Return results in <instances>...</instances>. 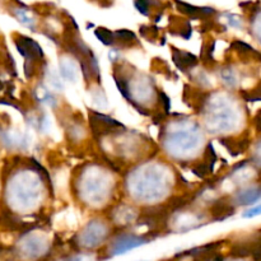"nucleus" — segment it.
Listing matches in <instances>:
<instances>
[{
	"label": "nucleus",
	"instance_id": "5701e85b",
	"mask_svg": "<svg viewBox=\"0 0 261 261\" xmlns=\"http://www.w3.org/2000/svg\"><path fill=\"white\" fill-rule=\"evenodd\" d=\"M254 160H255V163H256V165L261 166V142L256 145V150H255Z\"/></svg>",
	"mask_w": 261,
	"mask_h": 261
},
{
	"label": "nucleus",
	"instance_id": "ddd939ff",
	"mask_svg": "<svg viewBox=\"0 0 261 261\" xmlns=\"http://www.w3.org/2000/svg\"><path fill=\"white\" fill-rule=\"evenodd\" d=\"M259 200H261V185H251L236 191L228 203L236 208V206L254 205Z\"/></svg>",
	"mask_w": 261,
	"mask_h": 261
},
{
	"label": "nucleus",
	"instance_id": "f3484780",
	"mask_svg": "<svg viewBox=\"0 0 261 261\" xmlns=\"http://www.w3.org/2000/svg\"><path fill=\"white\" fill-rule=\"evenodd\" d=\"M218 75L222 83H223L224 87H227V88L233 89L236 88L237 84H239V75H237V73L231 68V66L221 68Z\"/></svg>",
	"mask_w": 261,
	"mask_h": 261
},
{
	"label": "nucleus",
	"instance_id": "9b49d317",
	"mask_svg": "<svg viewBox=\"0 0 261 261\" xmlns=\"http://www.w3.org/2000/svg\"><path fill=\"white\" fill-rule=\"evenodd\" d=\"M204 219H205L204 213H198L195 211H180L173 216L170 226L177 232H186L203 226L201 221Z\"/></svg>",
	"mask_w": 261,
	"mask_h": 261
},
{
	"label": "nucleus",
	"instance_id": "6e6552de",
	"mask_svg": "<svg viewBox=\"0 0 261 261\" xmlns=\"http://www.w3.org/2000/svg\"><path fill=\"white\" fill-rule=\"evenodd\" d=\"M48 249H50L48 239L45 234L37 232H30L18 242V252L20 256L27 260L40 259L47 252Z\"/></svg>",
	"mask_w": 261,
	"mask_h": 261
},
{
	"label": "nucleus",
	"instance_id": "f03ea898",
	"mask_svg": "<svg viewBox=\"0 0 261 261\" xmlns=\"http://www.w3.org/2000/svg\"><path fill=\"white\" fill-rule=\"evenodd\" d=\"M163 153L173 162H196L206 150V137L201 122L189 116L168 120L160 132Z\"/></svg>",
	"mask_w": 261,
	"mask_h": 261
},
{
	"label": "nucleus",
	"instance_id": "9d476101",
	"mask_svg": "<svg viewBox=\"0 0 261 261\" xmlns=\"http://www.w3.org/2000/svg\"><path fill=\"white\" fill-rule=\"evenodd\" d=\"M140 214L139 212L135 209V206L133 205V204L127 203L117 204V205H115L114 208H112V211L110 212L109 214L110 222L114 223L115 226L122 227V228L137 223Z\"/></svg>",
	"mask_w": 261,
	"mask_h": 261
},
{
	"label": "nucleus",
	"instance_id": "a211bd4d",
	"mask_svg": "<svg viewBox=\"0 0 261 261\" xmlns=\"http://www.w3.org/2000/svg\"><path fill=\"white\" fill-rule=\"evenodd\" d=\"M86 135V129L82 126L79 122H73V124L69 125L68 127V138L71 142H78L82 140Z\"/></svg>",
	"mask_w": 261,
	"mask_h": 261
},
{
	"label": "nucleus",
	"instance_id": "423d86ee",
	"mask_svg": "<svg viewBox=\"0 0 261 261\" xmlns=\"http://www.w3.org/2000/svg\"><path fill=\"white\" fill-rule=\"evenodd\" d=\"M9 182L7 191L8 200L12 208L19 213H32L40 209L45 195V184L37 168L23 170Z\"/></svg>",
	"mask_w": 261,
	"mask_h": 261
},
{
	"label": "nucleus",
	"instance_id": "6ab92c4d",
	"mask_svg": "<svg viewBox=\"0 0 261 261\" xmlns=\"http://www.w3.org/2000/svg\"><path fill=\"white\" fill-rule=\"evenodd\" d=\"M96 36L98 37V40L101 41L103 45L110 46V47H115V35L111 31L106 30V28L101 27L96 30Z\"/></svg>",
	"mask_w": 261,
	"mask_h": 261
},
{
	"label": "nucleus",
	"instance_id": "20e7f679",
	"mask_svg": "<svg viewBox=\"0 0 261 261\" xmlns=\"http://www.w3.org/2000/svg\"><path fill=\"white\" fill-rule=\"evenodd\" d=\"M200 119L204 130L209 134L224 135L239 126L241 114L232 97L214 92L200 102Z\"/></svg>",
	"mask_w": 261,
	"mask_h": 261
},
{
	"label": "nucleus",
	"instance_id": "4be33fe9",
	"mask_svg": "<svg viewBox=\"0 0 261 261\" xmlns=\"http://www.w3.org/2000/svg\"><path fill=\"white\" fill-rule=\"evenodd\" d=\"M257 216H261V203L252 206V208L247 209V211L244 212V214H242L244 218H255V217Z\"/></svg>",
	"mask_w": 261,
	"mask_h": 261
},
{
	"label": "nucleus",
	"instance_id": "1a4fd4ad",
	"mask_svg": "<svg viewBox=\"0 0 261 261\" xmlns=\"http://www.w3.org/2000/svg\"><path fill=\"white\" fill-rule=\"evenodd\" d=\"M150 241L149 237L144 234H135L130 232H121L116 234L111 241L109 242L107 246V256L114 257L119 255L126 254L127 251L137 249V247L143 246Z\"/></svg>",
	"mask_w": 261,
	"mask_h": 261
},
{
	"label": "nucleus",
	"instance_id": "f8f14e48",
	"mask_svg": "<svg viewBox=\"0 0 261 261\" xmlns=\"http://www.w3.org/2000/svg\"><path fill=\"white\" fill-rule=\"evenodd\" d=\"M58 71L61 79L70 84H75L82 74L79 61H76L75 58L73 55H69V54H64L60 56Z\"/></svg>",
	"mask_w": 261,
	"mask_h": 261
},
{
	"label": "nucleus",
	"instance_id": "f257e3e1",
	"mask_svg": "<svg viewBox=\"0 0 261 261\" xmlns=\"http://www.w3.org/2000/svg\"><path fill=\"white\" fill-rule=\"evenodd\" d=\"M124 181L125 194L133 204L155 206L170 198L176 176L175 171L163 161L147 160L129 170Z\"/></svg>",
	"mask_w": 261,
	"mask_h": 261
},
{
	"label": "nucleus",
	"instance_id": "dca6fc26",
	"mask_svg": "<svg viewBox=\"0 0 261 261\" xmlns=\"http://www.w3.org/2000/svg\"><path fill=\"white\" fill-rule=\"evenodd\" d=\"M14 17L18 22L22 25H24L28 30L36 32L38 27V20L36 18V15L31 12L30 9L23 7H17L14 8Z\"/></svg>",
	"mask_w": 261,
	"mask_h": 261
},
{
	"label": "nucleus",
	"instance_id": "7ed1b4c3",
	"mask_svg": "<svg viewBox=\"0 0 261 261\" xmlns=\"http://www.w3.org/2000/svg\"><path fill=\"white\" fill-rule=\"evenodd\" d=\"M76 198L87 208L102 209L111 204L116 180L111 170L98 163H88L78 172Z\"/></svg>",
	"mask_w": 261,
	"mask_h": 261
},
{
	"label": "nucleus",
	"instance_id": "393cba45",
	"mask_svg": "<svg viewBox=\"0 0 261 261\" xmlns=\"http://www.w3.org/2000/svg\"><path fill=\"white\" fill-rule=\"evenodd\" d=\"M196 261H201V260H196Z\"/></svg>",
	"mask_w": 261,
	"mask_h": 261
},
{
	"label": "nucleus",
	"instance_id": "39448f33",
	"mask_svg": "<svg viewBox=\"0 0 261 261\" xmlns=\"http://www.w3.org/2000/svg\"><path fill=\"white\" fill-rule=\"evenodd\" d=\"M116 65H119V68L115 71V82L122 97L132 102L139 112L149 111L148 109L157 103L158 99L162 97V93H160L155 87L154 81L138 70H133V73L125 70L120 63Z\"/></svg>",
	"mask_w": 261,
	"mask_h": 261
},
{
	"label": "nucleus",
	"instance_id": "412c9836",
	"mask_svg": "<svg viewBox=\"0 0 261 261\" xmlns=\"http://www.w3.org/2000/svg\"><path fill=\"white\" fill-rule=\"evenodd\" d=\"M227 19V25L232 28H241L242 27V22L241 18L236 14H227L226 15Z\"/></svg>",
	"mask_w": 261,
	"mask_h": 261
},
{
	"label": "nucleus",
	"instance_id": "2eb2a0df",
	"mask_svg": "<svg viewBox=\"0 0 261 261\" xmlns=\"http://www.w3.org/2000/svg\"><path fill=\"white\" fill-rule=\"evenodd\" d=\"M42 69V82L51 89L53 92L58 93H63L65 86H64V81L61 79L60 74L58 70L51 68L47 63L45 61V66H41Z\"/></svg>",
	"mask_w": 261,
	"mask_h": 261
},
{
	"label": "nucleus",
	"instance_id": "0eeeda50",
	"mask_svg": "<svg viewBox=\"0 0 261 261\" xmlns=\"http://www.w3.org/2000/svg\"><path fill=\"white\" fill-rule=\"evenodd\" d=\"M111 234V223L103 219H92L86 224L75 237L78 247L84 250H94L105 244Z\"/></svg>",
	"mask_w": 261,
	"mask_h": 261
},
{
	"label": "nucleus",
	"instance_id": "b1692460",
	"mask_svg": "<svg viewBox=\"0 0 261 261\" xmlns=\"http://www.w3.org/2000/svg\"><path fill=\"white\" fill-rule=\"evenodd\" d=\"M260 19L257 20L256 24H255V35H256V37L259 38V41L261 42V17H259Z\"/></svg>",
	"mask_w": 261,
	"mask_h": 261
},
{
	"label": "nucleus",
	"instance_id": "aec40b11",
	"mask_svg": "<svg viewBox=\"0 0 261 261\" xmlns=\"http://www.w3.org/2000/svg\"><path fill=\"white\" fill-rule=\"evenodd\" d=\"M91 98L98 109L106 107L107 103H109V102H107L106 94H105V92L102 91V88H99L98 86H96L94 88L91 89Z\"/></svg>",
	"mask_w": 261,
	"mask_h": 261
},
{
	"label": "nucleus",
	"instance_id": "4468645a",
	"mask_svg": "<svg viewBox=\"0 0 261 261\" xmlns=\"http://www.w3.org/2000/svg\"><path fill=\"white\" fill-rule=\"evenodd\" d=\"M33 99L40 105L41 107L55 110L59 106V98L55 92L51 91L43 82L36 84L33 88Z\"/></svg>",
	"mask_w": 261,
	"mask_h": 261
}]
</instances>
